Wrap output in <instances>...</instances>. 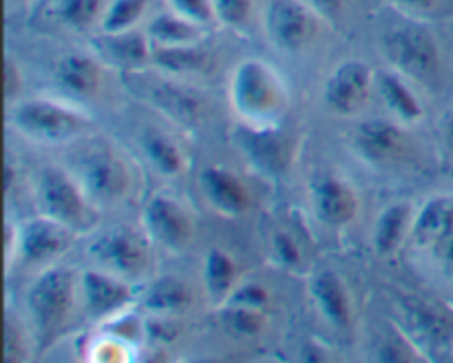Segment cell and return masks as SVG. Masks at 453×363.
Here are the masks:
<instances>
[{"label":"cell","mask_w":453,"mask_h":363,"mask_svg":"<svg viewBox=\"0 0 453 363\" xmlns=\"http://www.w3.org/2000/svg\"><path fill=\"white\" fill-rule=\"evenodd\" d=\"M199 186L206 202L226 217H237L250 211L252 197L246 184L234 173L221 166H208L199 173Z\"/></svg>","instance_id":"15"},{"label":"cell","mask_w":453,"mask_h":363,"mask_svg":"<svg viewBox=\"0 0 453 363\" xmlns=\"http://www.w3.org/2000/svg\"><path fill=\"white\" fill-rule=\"evenodd\" d=\"M80 184L100 202H118L131 186L128 166L109 149L91 151L80 159Z\"/></svg>","instance_id":"9"},{"label":"cell","mask_w":453,"mask_h":363,"mask_svg":"<svg viewBox=\"0 0 453 363\" xmlns=\"http://www.w3.org/2000/svg\"><path fill=\"white\" fill-rule=\"evenodd\" d=\"M376 75L363 60H345L326 80L323 97L326 104L339 115H354L367 104Z\"/></svg>","instance_id":"8"},{"label":"cell","mask_w":453,"mask_h":363,"mask_svg":"<svg viewBox=\"0 0 453 363\" xmlns=\"http://www.w3.org/2000/svg\"><path fill=\"white\" fill-rule=\"evenodd\" d=\"M239 266L234 257L224 248H211L203 259V286L217 301H226L237 288Z\"/></svg>","instance_id":"23"},{"label":"cell","mask_w":453,"mask_h":363,"mask_svg":"<svg viewBox=\"0 0 453 363\" xmlns=\"http://www.w3.org/2000/svg\"><path fill=\"white\" fill-rule=\"evenodd\" d=\"M140 142L142 151L146 153L149 162L153 164L155 171L162 173V175L175 177L186 168L184 153H181L180 146H177L171 137L164 135V133L149 128V131H144V135L140 137Z\"/></svg>","instance_id":"27"},{"label":"cell","mask_w":453,"mask_h":363,"mask_svg":"<svg viewBox=\"0 0 453 363\" xmlns=\"http://www.w3.org/2000/svg\"><path fill=\"white\" fill-rule=\"evenodd\" d=\"M385 53L398 73L427 80L441 69V47L432 31L418 25H405L385 35Z\"/></svg>","instance_id":"5"},{"label":"cell","mask_w":453,"mask_h":363,"mask_svg":"<svg viewBox=\"0 0 453 363\" xmlns=\"http://www.w3.org/2000/svg\"><path fill=\"white\" fill-rule=\"evenodd\" d=\"M319 18L303 0H270L264 12V31L279 51L296 53L317 40Z\"/></svg>","instance_id":"6"},{"label":"cell","mask_w":453,"mask_h":363,"mask_svg":"<svg viewBox=\"0 0 453 363\" xmlns=\"http://www.w3.org/2000/svg\"><path fill=\"white\" fill-rule=\"evenodd\" d=\"M354 146L367 162L385 164L394 162L405 153L407 137L392 120H365L354 131Z\"/></svg>","instance_id":"14"},{"label":"cell","mask_w":453,"mask_h":363,"mask_svg":"<svg viewBox=\"0 0 453 363\" xmlns=\"http://www.w3.org/2000/svg\"><path fill=\"white\" fill-rule=\"evenodd\" d=\"M310 290L323 319L336 330H348L352 323V299L343 279L334 270H319Z\"/></svg>","instance_id":"16"},{"label":"cell","mask_w":453,"mask_h":363,"mask_svg":"<svg viewBox=\"0 0 453 363\" xmlns=\"http://www.w3.org/2000/svg\"><path fill=\"white\" fill-rule=\"evenodd\" d=\"M150 0H109L100 20L102 34H124L140 27L149 13Z\"/></svg>","instance_id":"29"},{"label":"cell","mask_w":453,"mask_h":363,"mask_svg":"<svg viewBox=\"0 0 453 363\" xmlns=\"http://www.w3.org/2000/svg\"><path fill=\"white\" fill-rule=\"evenodd\" d=\"M226 301H228V304L250 305V308L268 310L270 292H268V288L261 286V283L248 282V283H242V286L234 288V290L230 292V297ZM226 301H224V304H226Z\"/></svg>","instance_id":"34"},{"label":"cell","mask_w":453,"mask_h":363,"mask_svg":"<svg viewBox=\"0 0 453 363\" xmlns=\"http://www.w3.org/2000/svg\"><path fill=\"white\" fill-rule=\"evenodd\" d=\"M376 89H379V96L383 100V104L388 106V111L394 113V118H398L405 124H416L423 120V104L414 96V91L407 87V82L403 80V73L383 71V73L376 75Z\"/></svg>","instance_id":"21"},{"label":"cell","mask_w":453,"mask_h":363,"mask_svg":"<svg viewBox=\"0 0 453 363\" xmlns=\"http://www.w3.org/2000/svg\"><path fill=\"white\" fill-rule=\"evenodd\" d=\"M312 206L321 224L343 228L357 217L358 197L341 177L321 175L312 186Z\"/></svg>","instance_id":"13"},{"label":"cell","mask_w":453,"mask_h":363,"mask_svg":"<svg viewBox=\"0 0 453 363\" xmlns=\"http://www.w3.org/2000/svg\"><path fill=\"white\" fill-rule=\"evenodd\" d=\"M274 255L279 257L283 266H299L301 264V251H299V243L286 233H277L274 235Z\"/></svg>","instance_id":"36"},{"label":"cell","mask_w":453,"mask_h":363,"mask_svg":"<svg viewBox=\"0 0 453 363\" xmlns=\"http://www.w3.org/2000/svg\"><path fill=\"white\" fill-rule=\"evenodd\" d=\"M102 42H104V53L111 60L127 66L144 65L146 60H150V51H153V42L149 40L146 31L140 29L124 31V34H104Z\"/></svg>","instance_id":"28"},{"label":"cell","mask_w":453,"mask_h":363,"mask_svg":"<svg viewBox=\"0 0 453 363\" xmlns=\"http://www.w3.org/2000/svg\"><path fill=\"white\" fill-rule=\"evenodd\" d=\"M73 237V230L60 221L40 215L18 228L16 255H20L27 264H49L69 251Z\"/></svg>","instance_id":"12"},{"label":"cell","mask_w":453,"mask_h":363,"mask_svg":"<svg viewBox=\"0 0 453 363\" xmlns=\"http://www.w3.org/2000/svg\"><path fill=\"white\" fill-rule=\"evenodd\" d=\"M449 235H453V195H436L414 215L410 237L418 246L434 248Z\"/></svg>","instance_id":"19"},{"label":"cell","mask_w":453,"mask_h":363,"mask_svg":"<svg viewBox=\"0 0 453 363\" xmlns=\"http://www.w3.org/2000/svg\"><path fill=\"white\" fill-rule=\"evenodd\" d=\"M246 153L264 171L283 173L290 166L292 144L270 124H261L259 128H250V133H246Z\"/></svg>","instance_id":"20"},{"label":"cell","mask_w":453,"mask_h":363,"mask_svg":"<svg viewBox=\"0 0 453 363\" xmlns=\"http://www.w3.org/2000/svg\"><path fill=\"white\" fill-rule=\"evenodd\" d=\"M144 31L153 44L175 47V44H199L203 29L168 9L162 16H155Z\"/></svg>","instance_id":"25"},{"label":"cell","mask_w":453,"mask_h":363,"mask_svg":"<svg viewBox=\"0 0 453 363\" xmlns=\"http://www.w3.org/2000/svg\"><path fill=\"white\" fill-rule=\"evenodd\" d=\"M411 208L407 204H392L385 208L379 215L374 224V233H372V242H374V251L380 257L394 255L410 237L411 233Z\"/></svg>","instance_id":"22"},{"label":"cell","mask_w":453,"mask_h":363,"mask_svg":"<svg viewBox=\"0 0 453 363\" xmlns=\"http://www.w3.org/2000/svg\"><path fill=\"white\" fill-rule=\"evenodd\" d=\"M146 235L168 251H181L193 239V220L177 199L155 195L144 206Z\"/></svg>","instance_id":"11"},{"label":"cell","mask_w":453,"mask_h":363,"mask_svg":"<svg viewBox=\"0 0 453 363\" xmlns=\"http://www.w3.org/2000/svg\"><path fill=\"white\" fill-rule=\"evenodd\" d=\"M228 97L233 109L246 122L261 127L273 122L286 106V87L273 66L257 58H248L234 66Z\"/></svg>","instance_id":"2"},{"label":"cell","mask_w":453,"mask_h":363,"mask_svg":"<svg viewBox=\"0 0 453 363\" xmlns=\"http://www.w3.org/2000/svg\"><path fill=\"white\" fill-rule=\"evenodd\" d=\"M392 3L398 4L401 9H405V12L427 13V12H434L441 0H392Z\"/></svg>","instance_id":"41"},{"label":"cell","mask_w":453,"mask_h":363,"mask_svg":"<svg viewBox=\"0 0 453 363\" xmlns=\"http://www.w3.org/2000/svg\"><path fill=\"white\" fill-rule=\"evenodd\" d=\"M88 255L97 261L102 270H109L124 279L146 273L150 264L146 239L127 226H115L93 237Z\"/></svg>","instance_id":"7"},{"label":"cell","mask_w":453,"mask_h":363,"mask_svg":"<svg viewBox=\"0 0 453 363\" xmlns=\"http://www.w3.org/2000/svg\"><path fill=\"white\" fill-rule=\"evenodd\" d=\"M217 22L226 27H243L250 20L255 0H212Z\"/></svg>","instance_id":"33"},{"label":"cell","mask_w":453,"mask_h":363,"mask_svg":"<svg viewBox=\"0 0 453 363\" xmlns=\"http://www.w3.org/2000/svg\"><path fill=\"white\" fill-rule=\"evenodd\" d=\"M109 0H58L53 13L65 27L75 31H87L100 25Z\"/></svg>","instance_id":"30"},{"label":"cell","mask_w":453,"mask_h":363,"mask_svg":"<svg viewBox=\"0 0 453 363\" xmlns=\"http://www.w3.org/2000/svg\"><path fill=\"white\" fill-rule=\"evenodd\" d=\"M405 321L418 344L429 350H447L453 341V319L438 305L410 301L405 305Z\"/></svg>","instance_id":"17"},{"label":"cell","mask_w":453,"mask_h":363,"mask_svg":"<svg viewBox=\"0 0 453 363\" xmlns=\"http://www.w3.org/2000/svg\"><path fill=\"white\" fill-rule=\"evenodd\" d=\"M80 290L84 297V310L96 321H109V319L118 317L135 299L131 283L119 274L109 273V270L82 273Z\"/></svg>","instance_id":"10"},{"label":"cell","mask_w":453,"mask_h":363,"mask_svg":"<svg viewBox=\"0 0 453 363\" xmlns=\"http://www.w3.org/2000/svg\"><path fill=\"white\" fill-rule=\"evenodd\" d=\"M12 186H13V164L7 159V162H4V190L9 193Z\"/></svg>","instance_id":"43"},{"label":"cell","mask_w":453,"mask_h":363,"mask_svg":"<svg viewBox=\"0 0 453 363\" xmlns=\"http://www.w3.org/2000/svg\"><path fill=\"white\" fill-rule=\"evenodd\" d=\"M441 137L445 142L447 151L453 155V109L447 111V115L442 118L441 122Z\"/></svg>","instance_id":"42"},{"label":"cell","mask_w":453,"mask_h":363,"mask_svg":"<svg viewBox=\"0 0 453 363\" xmlns=\"http://www.w3.org/2000/svg\"><path fill=\"white\" fill-rule=\"evenodd\" d=\"M434 251H436V257L438 261H441L442 270H445L447 274H453V235L442 239L438 246H434Z\"/></svg>","instance_id":"40"},{"label":"cell","mask_w":453,"mask_h":363,"mask_svg":"<svg viewBox=\"0 0 453 363\" xmlns=\"http://www.w3.org/2000/svg\"><path fill=\"white\" fill-rule=\"evenodd\" d=\"M93 359L97 361H124L127 359V350H124L122 341H100L97 348L91 352Z\"/></svg>","instance_id":"38"},{"label":"cell","mask_w":453,"mask_h":363,"mask_svg":"<svg viewBox=\"0 0 453 363\" xmlns=\"http://www.w3.org/2000/svg\"><path fill=\"white\" fill-rule=\"evenodd\" d=\"M80 279L65 266L44 268L27 290V314L31 323V339L38 352H47L65 332L75 305Z\"/></svg>","instance_id":"1"},{"label":"cell","mask_w":453,"mask_h":363,"mask_svg":"<svg viewBox=\"0 0 453 363\" xmlns=\"http://www.w3.org/2000/svg\"><path fill=\"white\" fill-rule=\"evenodd\" d=\"M310 9L319 13L321 18H334L343 12L345 0H303Z\"/></svg>","instance_id":"39"},{"label":"cell","mask_w":453,"mask_h":363,"mask_svg":"<svg viewBox=\"0 0 453 363\" xmlns=\"http://www.w3.org/2000/svg\"><path fill=\"white\" fill-rule=\"evenodd\" d=\"M53 75L65 91L80 97L97 96L102 89V78H104L100 60L84 51L62 56L53 66Z\"/></svg>","instance_id":"18"},{"label":"cell","mask_w":453,"mask_h":363,"mask_svg":"<svg viewBox=\"0 0 453 363\" xmlns=\"http://www.w3.org/2000/svg\"><path fill=\"white\" fill-rule=\"evenodd\" d=\"M29 354V344H25V335L13 323L12 314H7L4 319V361H27Z\"/></svg>","instance_id":"35"},{"label":"cell","mask_w":453,"mask_h":363,"mask_svg":"<svg viewBox=\"0 0 453 363\" xmlns=\"http://www.w3.org/2000/svg\"><path fill=\"white\" fill-rule=\"evenodd\" d=\"M35 199L44 217L60 221L73 233L87 230L93 221L88 193L80 180H73L60 168H42L35 182Z\"/></svg>","instance_id":"4"},{"label":"cell","mask_w":453,"mask_h":363,"mask_svg":"<svg viewBox=\"0 0 453 363\" xmlns=\"http://www.w3.org/2000/svg\"><path fill=\"white\" fill-rule=\"evenodd\" d=\"M221 323L233 335L243 336V339H252V336L264 332L268 317H265V310L250 308V305L228 304L226 301L224 310H221Z\"/></svg>","instance_id":"31"},{"label":"cell","mask_w":453,"mask_h":363,"mask_svg":"<svg viewBox=\"0 0 453 363\" xmlns=\"http://www.w3.org/2000/svg\"><path fill=\"white\" fill-rule=\"evenodd\" d=\"M150 60L171 75H190L202 73L208 62H211V58L199 44H175V47L153 44Z\"/></svg>","instance_id":"24"},{"label":"cell","mask_w":453,"mask_h":363,"mask_svg":"<svg viewBox=\"0 0 453 363\" xmlns=\"http://www.w3.org/2000/svg\"><path fill=\"white\" fill-rule=\"evenodd\" d=\"M190 290L184 282L173 277H162L149 286L144 295V304L150 313L159 314V317H168V314L184 313L190 305Z\"/></svg>","instance_id":"26"},{"label":"cell","mask_w":453,"mask_h":363,"mask_svg":"<svg viewBox=\"0 0 453 363\" xmlns=\"http://www.w3.org/2000/svg\"><path fill=\"white\" fill-rule=\"evenodd\" d=\"M20 93H22V73L20 69H18L16 62L7 56V60H4V97H7L9 104H13V102L20 97Z\"/></svg>","instance_id":"37"},{"label":"cell","mask_w":453,"mask_h":363,"mask_svg":"<svg viewBox=\"0 0 453 363\" xmlns=\"http://www.w3.org/2000/svg\"><path fill=\"white\" fill-rule=\"evenodd\" d=\"M9 127L20 135L35 142H66L82 135L91 128V118L82 111L66 106L62 102L35 97V100H16L9 106Z\"/></svg>","instance_id":"3"},{"label":"cell","mask_w":453,"mask_h":363,"mask_svg":"<svg viewBox=\"0 0 453 363\" xmlns=\"http://www.w3.org/2000/svg\"><path fill=\"white\" fill-rule=\"evenodd\" d=\"M27 3H29V0H7L9 7H13V4H27Z\"/></svg>","instance_id":"44"},{"label":"cell","mask_w":453,"mask_h":363,"mask_svg":"<svg viewBox=\"0 0 453 363\" xmlns=\"http://www.w3.org/2000/svg\"><path fill=\"white\" fill-rule=\"evenodd\" d=\"M168 9L175 12L177 16L186 18L193 25L202 27V29H208L212 25H219L217 22L215 4L212 0H166Z\"/></svg>","instance_id":"32"}]
</instances>
